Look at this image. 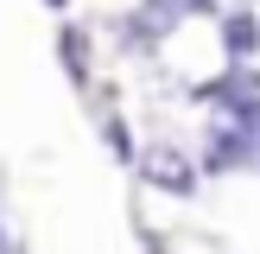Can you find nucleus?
I'll use <instances>...</instances> for the list:
<instances>
[{"instance_id":"nucleus-1","label":"nucleus","mask_w":260,"mask_h":254,"mask_svg":"<svg viewBox=\"0 0 260 254\" xmlns=\"http://www.w3.org/2000/svg\"><path fill=\"white\" fill-rule=\"evenodd\" d=\"M140 178H146L152 190H172V197H184V190L197 184V165L184 159V146H172V140H152V146L140 152Z\"/></svg>"},{"instance_id":"nucleus-2","label":"nucleus","mask_w":260,"mask_h":254,"mask_svg":"<svg viewBox=\"0 0 260 254\" xmlns=\"http://www.w3.org/2000/svg\"><path fill=\"white\" fill-rule=\"evenodd\" d=\"M0 254H13V241H7V229H0Z\"/></svg>"},{"instance_id":"nucleus-3","label":"nucleus","mask_w":260,"mask_h":254,"mask_svg":"<svg viewBox=\"0 0 260 254\" xmlns=\"http://www.w3.org/2000/svg\"><path fill=\"white\" fill-rule=\"evenodd\" d=\"M13 254H19V248H13Z\"/></svg>"}]
</instances>
